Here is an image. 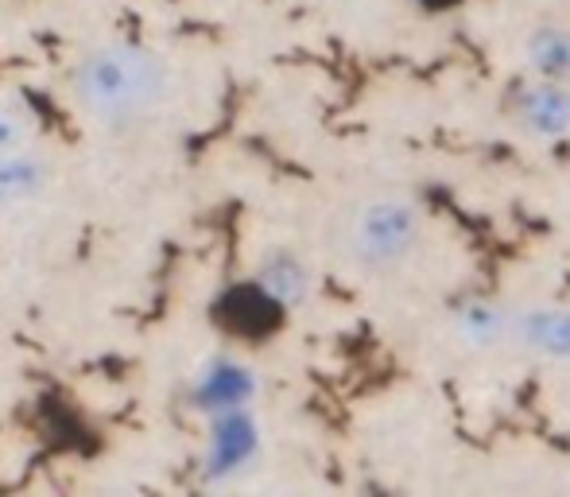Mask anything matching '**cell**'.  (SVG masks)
Wrapping results in <instances>:
<instances>
[{
	"label": "cell",
	"mask_w": 570,
	"mask_h": 497,
	"mask_svg": "<svg viewBox=\"0 0 570 497\" xmlns=\"http://www.w3.org/2000/svg\"><path fill=\"white\" fill-rule=\"evenodd\" d=\"M23 140H28V128H23V121L0 109V152L23 148Z\"/></svg>",
	"instance_id": "obj_9"
},
{
	"label": "cell",
	"mask_w": 570,
	"mask_h": 497,
	"mask_svg": "<svg viewBox=\"0 0 570 497\" xmlns=\"http://www.w3.org/2000/svg\"><path fill=\"white\" fill-rule=\"evenodd\" d=\"M248 392V377L237 366H214L198 384V408H214V412H233L240 408Z\"/></svg>",
	"instance_id": "obj_5"
},
{
	"label": "cell",
	"mask_w": 570,
	"mask_h": 497,
	"mask_svg": "<svg viewBox=\"0 0 570 497\" xmlns=\"http://www.w3.org/2000/svg\"><path fill=\"white\" fill-rule=\"evenodd\" d=\"M253 423L233 408V412H222L218 428H214V439H210V455H206V470L210 475H229L237 470L240 462L253 455Z\"/></svg>",
	"instance_id": "obj_4"
},
{
	"label": "cell",
	"mask_w": 570,
	"mask_h": 497,
	"mask_svg": "<svg viewBox=\"0 0 570 497\" xmlns=\"http://www.w3.org/2000/svg\"><path fill=\"white\" fill-rule=\"evenodd\" d=\"M524 339L543 354L570 358V311H535L524 319Z\"/></svg>",
	"instance_id": "obj_6"
},
{
	"label": "cell",
	"mask_w": 570,
	"mask_h": 497,
	"mask_svg": "<svg viewBox=\"0 0 570 497\" xmlns=\"http://www.w3.org/2000/svg\"><path fill=\"white\" fill-rule=\"evenodd\" d=\"M535 62L556 75H570V36L563 31H543L540 47H535Z\"/></svg>",
	"instance_id": "obj_7"
},
{
	"label": "cell",
	"mask_w": 570,
	"mask_h": 497,
	"mask_svg": "<svg viewBox=\"0 0 570 497\" xmlns=\"http://www.w3.org/2000/svg\"><path fill=\"white\" fill-rule=\"evenodd\" d=\"M299 280H303V269L295 261H287V256H276V261L264 269V284L276 295H292L295 288H299Z\"/></svg>",
	"instance_id": "obj_8"
},
{
	"label": "cell",
	"mask_w": 570,
	"mask_h": 497,
	"mask_svg": "<svg viewBox=\"0 0 570 497\" xmlns=\"http://www.w3.org/2000/svg\"><path fill=\"white\" fill-rule=\"evenodd\" d=\"M47 187V164L23 148L0 152V211L23 206Z\"/></svg>",
	"instance_id": "obj_3"
},
{
	"label": "cell",
	"mask_w": 570,
	"mask_h": 497,
	"mask_svg": "<svg viewBox=\"0 0 570 497\" xmlns=\"http://www.w3.org/2000/svg\"><path fill=\"white\" fill-rule=\"evenodd\" d=\"M167 94V67L140 47H98L75 67V98L94 121L128 125Z\"/></svg>",
	"instance_id": "obj_1"
},
{
	"label": "cell",
	"mask_w": 570,
	"mask_h": 497,
	"mask_svg": "<svg viewBox=\"0 0 570 497\" xmlns=\"http://www.w3.org/2000/svg\"><path fill=\"white\" fill-rule=\"evenodd\" d=\"M423 214L412 198L373 195L342 218L338 248L361 272H392L420 248Z\"/></svg>",
	"instance_id": "obj_2"
}]
</instances>
